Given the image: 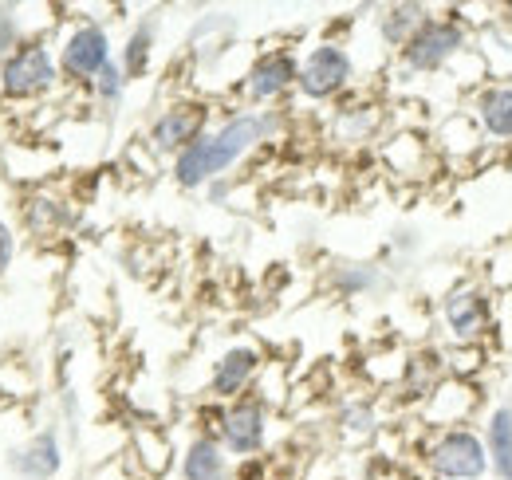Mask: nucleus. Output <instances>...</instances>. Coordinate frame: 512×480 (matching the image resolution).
<instances>
[{
	"label": "nucleus",
	"mask_w": 512,
	"mask_h": 480,
	"mask_svg": "<svg viewBox=\"0 0 512 480\" xmlns=\"http://www.w3.org/2000/svg\"><path fill=\"white\" fill-rule=\"evenodd\" d=\"M284 130L280 111H229L221 122H213L190 150H182L170 162V178L182 193H201L205 185L233 178L241 162H249L260 146H268Z\"/></svg>",
	"instance_id": "1"
},
{
	"label": "nucleus",
	"mask_w": 512,
	"mask_h": 480,
	"mask_svg": "<svg viewBox=\"0 0 512 480\" xmlns=\"http://www.w3.org/2000/svg\"><path fill=\"white\" fill-rule=\"evenodd\" d=\"M469 48H473V28L457 8H449V12H430V20L414 32V40L394 60L402 75L434 79V75H446Z\"/></svg>",
	"instance_id": "2"
},
{
	"label": "nucleus",
	"mask_w": 512,
	"mask_h": 480,
	"mask_svg": "<svg viewBox=\"0 0 512 480\" xmlns=\"http://www.w3.org/2000/svg\"><path fill=\"white\" fill-rule=\"evenodd\" d=\"M64 87L60 60H56V40L28 36L12 56L0 60V99L4 103H40Z\"/></svg>",
	"instance_id": "3"
},
{
	"label": "nucleus",
	"mask_w": 512,
	"mask_h": 480,
	"mask_svg": "<svg viewBox=\"0 0 512 480\" xmlns=\"http://www.w3.org/2000/svg\"><path fill=\"white\" fill-rule=\"evenodd\" d=\"M418 457L430 480H489V453L477 425L426 429Z\"/></svg>",
	"instance_id": "4"
},
{
	"label": "nucleus",
	"mask_w": 512,
	"mask_h": 480,
	"mask_svg": "<svg viewBox=\"0 0 512 480\" xmlns=\"http://www.w3.org/2000/svg\"><path fill=\"white\" fill-rule=\"evenodd\" d=\"M438 323L449 347H485L497 331V300L489 284L461 280L438 300Z\"/></svg>",
	"instance_id": "5"
},
{
	"label": "nucleus",
	"mask_w": 512,
	"mask_h": 480,
	"mask_svg": "<svg viewBox=\"0 0 512 480\" xmlns=\"http://www.w3.org/2000/svg\"><path fill=\"white\" fill-rule=\"evenodd\" d=\"M296 75H300V52L292 44H268L241 71L237 99L245 111H276L288 95H296Z\"/></svg>",
	"instance_id": "6"
},
{
	"label": "nucleus",
	"mask_w": 512,
	"mask_h": 480,
	"mask_svg": "<svg viewBox=\"0 0 512 480\" xmlns=\"http://www.w3.org/2000/svg\"><path fill=\"white\" fill-rule=\"evenodd\" d=\"M359 63L343 40H316L308 52H300V75H296V95L304 103H339L355 91Z\"/></svg>",
	"instance_id": "7"
},
{
	"label": "nucleus",
	"mask_w": 512,
	"mask_h": 480,
	"mask_svg": "<svg viewBox=\"0 0 512 480\" xmlns=\"http://www.w3.org/2000/svg\"><path fill=\"white\" fill-rule=\"evenodd\" d=\"M201 433H213L221 441V449L237 461L260 457L268 449V437H272V406L260 394H245L229 406L213 402V418Z\"/></svg>",
	"instance_id": "8"
},
{
	"label": "nucleus",
	"mask_w": 512,
	"mask_h": 480,
	"mask_svg": "<svg viewBox=\"0 0 512 480\" xmlns=\"http://www.w3.org/2000/svg\"><path fill=\"white\" fill-rule=\"evenodd\" d=\"M56 60H60V75L67 87H91L95 75L115 63V36L103 20H71L64 36L56 40Z\"/></svg>",
	"instance_id": "9"
},
{
	"label": "nucleus",
	"mask_w": 512,
	"mask_h": 480,
	"mask_svg": "<svg viewBox=\"0 0 512 480\" xmlns=\"http://www.w3.org/2000/svg\"><path fill=\"white\" fill-rule=\"evenodd\" d=\"M213 126V103L197 99V95H182L170 99L146 126L142 142L158 162H174L182 150H190L193 142Z\"/></svg>",
	"instance_id": "10"
},
{
	"label": "nucleus",
	"mask_w": 512,
	"mask_h": 480,
	"mask_svg": "<svg viewBox=\"0 0 512 480\" xmlns=\"http://www.w3.org/2000/svg\"><path fill=\"white\" fill-rule=\"evenodd\" d=\"M4 473L16 480H60L64 477L67 453H64V433L56 425L32 429L24 433L16 445H8L0 453Z\"/></svg>",
	"instance_id": "11"
},
{
	"label": "nucleus",
	"mask_w": 512,
	"mask_h": 480,
	"mask_svg": "<svg viewBox=\"0 0 512 480\" xmlns=\"http://www.w3.org/2000/svg\"><path fill=\"white\" fill-rule=\"evenodd\" d=\"M264 366H268V359H264V351L256 343H233V347H225L213 359V366H209L205 398L217 402V406H229V402L253 394L260 374H264Z\"/></svg>",
	"instance_id": "12"
},
{
	"label": "nucleus",
	"mask_w": 512,
	"mask_h": 480,
	"mask_svg": "<svg viewBox=\"0 0 512 480\" xmlns=\"http://www.w3.org/2000/svg\"><path fill=\"white\" fill-rule=\"evenodd\" d=\"M481 386L465 382V378H442L426 402L418 406V418L426 429H453V425H473V418L481 414Z\"/></svg>",
	"instance_id": "13"
},
{
	"label": "nucleus",
	"mask_w": 512,
	"mask_h": 480,
	"mask_svg": "<svg viewBox=\"0 0 512 480\" xmlns=\"http://www.w3.org/2000/svg\"><path fill=\"white\" fill-rule=\"evenodd\" d=\"M469 119L477 122L481 138L485 142H497V146H512V83H481L469 103H465Z\"/></svg>",
	"instance_id": "14"
},
{
	"label": "nucleus",
	"mask_w": 512,
	"mask_h": 480,
	"mask_svg": "<svg viewBox=\"0 0 512 480\" xmlns=\"http://www.w3.org/2000/svg\"><path fill=\"white\" fill-rule=\"evenodd\" d=\"M20 225H24L32 237L52 240L75 225V205H71L67 197H60L56 189L36 185V189H28V193L20 197Z\"/></svg>",
	"instance_id": "15"
},
{
	"label": "nucleus",
	"mask_w": 512,
	"mask_h": 480,
	"mask_svg": "<svg viewBox=\"0 0 512 480\" xmlns=\"http://www.w3.org/2000/svg\"><path fill=\"white\" fill-rule=\"evenodd\" d=\"M386 130V107L379 99H339L335 103V115H331V134L347 146H363V142H375Z\"/></svg>",
	"instance_id": "16"
},
{
	"label": "nucleus",
	"mask_w": 512,
	"mask_h": 480,
	"mask_svg": "<svg viewBox=\"0 0 512 480\" xmlns=\"http://www.w3.org/2000/svg\"><path fill=\"white\" fill-rule=\"evenodd\" d=\"M379 158H383V166L390 174L410 181L426 178V170L438 166V154H434L430 138L418 134V130H394V134H386L383 146H379Z\"/></svg>",
	"instance_id": "17"
},
{
	"label": "nucleus",
	"mask_w": 512,
	"mask_h": 480,
	"mask_svg": "<svg viewBox=\"0 0 512 480\" xmlns=\"http://www.w3.org/2000/svg\"><path fill=\"white\" fill-rule=\"evenodd\" d=\"M323 284L339 300H367L386 288V268L379 260H335L327 268Z\"/></svg>",
	"instance_id": "18"
},
{
	"label": "nucleus",
	"mask_w": 512,
	"mask_h": 480,
	"mask_svg": "<svg viewBox=\"0 0 512 480\" xmlns=\"http://www.w3.org/2000/svg\"><path fill=\"white\" fill-rule=\"evenodd\" d=\"M379 16H375V36H379V44H383L386 52H402L410 40H414V32L430 20V4H422V0H394V4H383V8H375Z\"/></svg>",
	"instance_id": "19"
},
{
	"label": "nucleus",
	"mask_w": 512,
	"mask_h": 480,
	"mask_svg": "<svg viewBox=\"0 0 512 480\" xmlns=\"http://www.w3.org/2000/svg\"><path fill=\"white\" fill-rule=\"evenodd\" d=\"M446 347H414V351H406V366H402V382L394 386L406 402H414V406H422L426 402V394L446 378Z\"/></svg>",
	"instance_id": "20"
},
{
	"label": "nucleus",
	"mask_w": 512,
	"mask_h": 480,
	"mask_svg": "<svg viewBox=\"0 0 512 480\" xmlns=\"http://www.w3.org/2000/svg\"><path fill=\"white\" fill-rule=\"evenodd\" d=\"M379 433H383V418H379V402L375 398H347L335 410V437H339V445L367 449Z\"/></svg>",
	"instance_id": "21"
},
{
	"label": "nucleus",
	"mask_w": 512,
	"mask_h": 480,
	"mask_svg": "<svg viewBox=\"0 0 512 480\" xmlns=\"http://www.w3.org/2000/svg\"><path fill=\"white\" fill-rule=\"evenodd\" d=\"M158 28H162V20H158V16H142V20H134V24H130L127 40L119 44L115 60H119V67H123V75H127L130 83L150 75V67H154V52H158Z\"/></svg>",
	"instance_id": "22"
},
{
	"label": "nucleus",
	"mask_w": 512,
	"mask_h": 480,
	"mask_svg": "<svg viewBox=\"0 0 512 480\" xmlns=\"http://www.w3.org/2000/svg\"><path fill=\"white\" fill-rule=\"evenodd\" d=\"M178 477L182 480H221L229 477V453L213 433H193L186 449L178 453Z\"/></svg>",
	"instance_id": "23"
},
{
	"label": "nucleus",
	"mask_w": 512,
	"mask_h": 480,
	"mask_svg": "<svg viewBox=\"0 0 512 480\" xmlns=\"http://www.w3.org/2000/svg\"><path fill=\"white\" fill-rule=\"evenodd\" d=\"M485 453H489V477L512 480V402H501L485 414Z\"/></svg>",
	"instance_id": "24"
},
{
	"label": "nucleus",
	"mask_w": 512,
	"mask_h": 480,
	"mask_svg": "<svg viewBox=\"0 0 512 480\" xmlns=\"http://www.w3.org/2000/svg\"><path fill=\"white\" fill-rule=\"evenodd\" d=\"M481 142H485V138H481L477 122L469 119V111H449L446 119H438L434 134H430V146H434V154H442V158H469Z\"/></svg>",
	"instance_id": "25"
},
{
	"label": "nucleus",
	"mask_w": 512,
	"mask_h": 480,
	"mask_svg": "<svg viewBox=\"0 0 512 480\" xmlns=\"http://www.w3.org/2000/svg\"><path fill=\"white\" fill-rule=\"evenodd\" d=\"M130 445H134V457H138L142 473H150V477H162V473L178 461L170 433H166V429H158V425H134Z\"/></svg>",
	"instance_id": "26"
},
{
	"label": "nucleus",
	"mask_w": 512,
	"mask_h": 480,
	"mask_svg": "<svg viewBox=\"0 0 512 480\" xmlns=\"http://www.w3.org/2000/svg\"><path fill=\"white\" fill-rule=\"evenodd\" d=\"M91 91V99L107 111V115H115L123 103H127V91H130V79L123 75V67H119V60L115 63H107L99 75H95V83L87 87Z\"/></svg>",
	"instance_id": "27"
},
{
	"label": "nucleus",
	"mask_w": 512,
	"mask_h": 480,
	"mask_svg": "<svg viewBox=\"0 0 512 480\" xmlns=\"http://www.w3.org/2000/svg\"><path fill=\"white\" fill-rule=\"evenodd\" d=\"M446 370L449 378L477 382L489 370V347H446Z\"/></svg>",
	"instance_id": "28"
},
{
	"label": "nucleus",
	"mask_w": 512,
	"mask_h": 480,
	"mask_svg": "<svg viewBox=\"0 0 512 480\" xmlns=\"http://www.w3.org/2000/svg\"><path fill=\"white\" fill-rule=\"evenodd\" d=\"M28 36H40V32H28V28H24L20 4H0V60L12 56Z\"/></svg>",
	"instance_id": "29"
},
{
	"label": "nucleus",
	"mask_w": 512,
	"mask_h": 480,
	"mask_svg": "<svg viewBox=\"0 0 512 480\" xmlns=\"http://www.w3.org/2000/svg\"><path fill=\"white\" fill-rule=\"evenodd\" d=\"M418 252H422V233H418L414 225H398V229L390 233V240H386V256H390V260L410 264Z\"/></svg>",
	"instance_id": "30"
},
{
	"label": "nucleus",
	"mask_w": 512,
	"mask_h": 480,
	"mask_svg": "<svg viewBox=\"0 0 512 480\" xmlns=\"http://www.w3.org/2000/svg\"><path fill=\"white\" fill-rule=\"evenodd\" d=\"M512 292V244L509 248H497L493 260H489V292Z\"/></svg>",
	"instance_id": "31"
},
{
	"label": "nucleus",
	"mask_w": 512,
	"mask_h": 480,
	"mask_svg": "<svg viewBox=\"0 0 512 480\" xmlns=\"http://www.w3.org/2000/svg\"><path fill=\"white\" fill-rule=\"evenodd\" d=\"M16 252H20V237H16L12 221H4V217H0V276H4L8 268H12Z\"/></svg>",
	"instance_id": "32"
},
{
	"label": "nucleus",
	"mask_w": 512,
	"mask_h": 480,
	"mask_svg": "<svg viewBox=\"0 0 512 480\" xmlns=\"http://www.w3.org/2000/svg\"><path fill=\"white\" fill-rule=\"evenodd\" d=\"M229 480H268V465H264V457L237 461V469L229 473Z\"/></svg>",
	"instance_id": "33"
},
{
	"label": "nucleus",
	"mask_w": 512,
	"mask_h": 480,
	"mask_svg": "<svg viewBox=\"0 0 512 480\" xmlns=\"http://www.w3.org/2000/svg\"><path fill=\"white\" fill-rule=\"evenodd\" d=\"M233 189H237V181H233V178H221V181H213V185H205V189H201V193H205V197H209V201H213V205H225V201H229V193H233Z\"/></svg>",
	"instance_id": "34"
},
{
	"label": "nucleus",
	"mask_w": 512,
	"mask_h": 480,
	"mask_svg": "<svg viewBox=\"0 0 512 480\" xmlns=\"http://www.w3.org/2000/svg\"><path fill=\"white\" fill-rule=\"evenodd\" d=\"M509 382H512V362H509Z\"/></svg>",
	"instance_id": "35"
},
{
	"label": "nucleus",
	"mask_w": 512,
	"mask_h": 480,
	"mask_svg": "<svg viewBox=\"0 0 512 480\" xmlns=\"http://www.w3.org/2000/svg\"><path fill=\"white\" fill-rule=\"evenodd\" d=\"M221 480H229V477H221Z\"/></svg>",
	"instance_id": "36"
}]
</instances>
